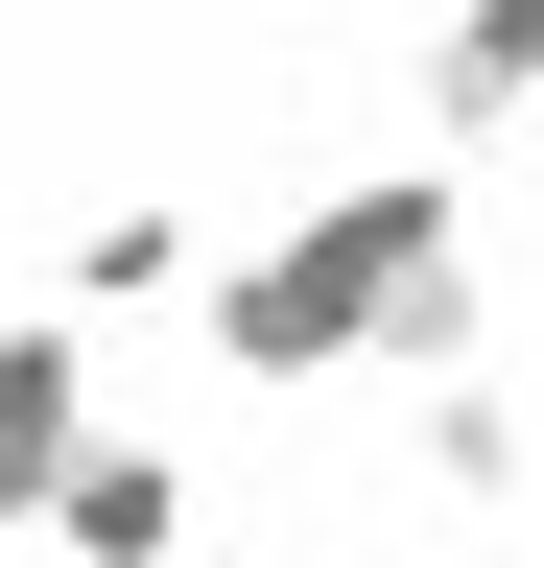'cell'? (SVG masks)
<instances>
[{
    "label": "cell",
    "mask_w": 544,
    "mask_h": 568,
    "mask_svg": "<svg viewBox=\"0 0 544 568\" xmlns=\"http://www.w3.org/2000/svg\"><path fill=\"white\" fill-rule=\"evenodd\" d=\"M189 332H214V379H450L473 355V166L402 142V166L308 190L285 237H214Z\"/></svg>",
    "instance_id": "1"
},
{
    "label": "cell",
    "mask_w": 544,
    "mask_h": 568,
    "mask_svg": "<svg viewBox=\"0 0 544 568\" xmlns=\"http://www.w3.org/2000/svg\"><path fill=\"white\" fill-rule=\"evenodd\" d=\"M189 261H214V213H189V190H95L72 237H48V332H119V308H189Z\"/></svg>",
    "instance_id": "2"
},
{
    "label": "cell",
    "mask_w": 544,
    "mask_h": 568,
    "mask_svg": "<svg viewBox=\"0 0 544 568\" xmlns=\"http://www.w3.org/2000/svg\"><path fill=\"white\" fill-rule=\"evenodd\" d=\"M544 119V0H427V166Z\"/></svg>",
    "instance_id": "3"
},
{
    "label": "cell",
    "mask_w": 544,
    "mask_h": 568,
    "mask_svg": "<svg viewBox=\"0 0 544 568\" xmlns=\"http://www.w3.org/2000/svg\"><path fill=\"white\" fill-rule=\"evenodd\" d=\"M48 545H72V568H189V450L95 426V450L48 474Z\"/></svg>",
    "instance_id": "4"
},
{
    "label": "cell",
    "mask_w": 544,
    "mask_h": 568,
    "mask_svg": "<svg viewBox=\"0 0 544 568\" xmlns=\"http://www.w3.org/2000/svg\"><path fill=\"white\" fill-rule=\"evenodd\" d=\"M72 450H95V332L24 308V332H0V545L48 521V474H72Z\"/></svg>",
    "instance_id": "5"
},
{
    "label": "cell",
    "mask_w": 544,
    "mask_h": 568,
    "mask_svg": "<svg viewBox=\"0 0 544 568\" xmlns=\"http://www.w3.org/2000/svg\"><path fill=\"white\" fill-rule=\"evenodd\" d=\"M402 450H427V497H521V474H544V426H521L497 379H427V403H402Z\"/></svg>",
    "instance_id": "6"
}]
</instances>
